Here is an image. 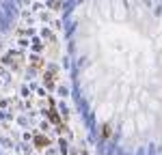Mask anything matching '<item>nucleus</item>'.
<instances>
[{
  "label": "nucleus",
  "mask_w": 162,
  "mask_h": 155,
  "mask_svg": "<svg viewBox=\"0 0 162 155\" xmlns=\"http://www.w3.org/2000/svg\"><path fill=\"white\" fill-rule=\"evenodd\" d=\"M35 144H37V146H45V144H48V140H45L43 136H37V138H35Z\"/></svg>",
  "instance_id": "f257e3e1"
},
{
  "label": "nucleus",
  "mask_w": 162,
  "mask_h": 155,
  "mask_svg": "<svg viewBox=\"0 0 162 155\" xmlns=\"http://www.w3.org/2000/svg\"><path fill=\"white\" fill-rule=\"evenodd\" d=\"M50 119H52V121H54V123H58V116H56V114H54V110H52V112H50Z\"/></svg>",
  "instance_id": "f03ea898"
}]
</instances>
